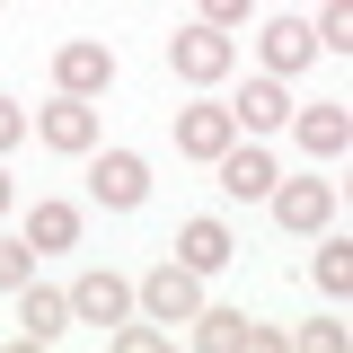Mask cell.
I'll use <instances>...</instances> for the list:
<instances>
[{
	"mask_svg": "<svg viewBox=\"0 0 353 353\" xmlns=\"http://www.w3.org/2000/svg\"><path fill=\"white\" fill-rule=\"evenodd\" d=\"M309 36H318V53H353V0H327Z\"/></svg>",
	"mask_w": 353,
	"mask_h": 353,
	"instance_id": "cell-17",
	"label": "cell"
},
{
	"mask_svg": "<svg viewBox=\"0 0 353 353\" xmlns=\"http://www.w3.org/2000/svg\"><path fill=\"white\" fill-rule=\"evenodd\" d=\"M230 141H239L230 106H176V150H185V159H221Z\"/></svg>",
	"mask_w": 353,
	"mask_h": 353,
	"instance_id": "cell-13",
	"label": "cell"
},
{
	"mask_svg": "<svg viewBox=\"0 0 353 353\" xmlns=\"http://www.w3.org/2000/svg\"><path fill=\"white\" fill-rule=\"evenodd\" d=\"M194 18H212V27H239V18H248V0H194Z\"/></svg>",
	"mask_w": 353,
	"mask_h": 353,
	"instance_id": "cell-23",
	"label": "cell"
},
{
	"mask_svg": "<svg viewBox=\"0 0 353 353\" xmlns=\"http://www.w3.org/2000/svg\"><path fill=\"white\" fill-rule=\"evenodd\" d=\"M132 301L150 309V318H168V327H185V318H194V309H203V274H194V265H150V274H141V283H132Z\"/></svg>",
	"mask_w": 353,
	"mask_h": 353,
	"instance_id": "cell-4",
	"label": "cell"
},
{
	"mask_svg": "<svg viewBox=\"0 0 353 353\" xmlns=\"http://www.w3.org/2000/svg\"><path fill=\"white\" fill-rule=\"evenodd\" d=\"M168 71L185 88H221L230 71H239V27H212V18L176 27V36H168Z\"/></svg>",
	"mask_w": 353,
	"mask_h": 353,
	"instance_id": "cell-1",
	"label": "cell"
},
{
	"mask_svg": "<svg viewBox=\"0 0 353 353\" xmlns=\"http://www.w3.org/2000/svg\"><path fill=\"white\" fill-rule=\"evenodd\" d=\"M27 132H36L44 150H62V159H88L97 150V97H53V106L27 115Z\"/></svg>",
	"mask_w": 353,
	"mask_h": 353,
	"instance_id": "cell-3",
	"label": "cell"
},
{
	"mask_svg": "<svg viewBox=\"0 0 353 353\" xmlns=\"http://www.w3.org/2000/svg\"><path fill=\"white\" fill-rule=\"evenodd\" d=\"M256 62L274 71V80L309 71V62H318V36H309V18H265V27H256Z\"/></svg>",
	"mask_w": 353,
	"mask_h": 353,
	"instance_id": "cell-9",
	"label": "cell"
},
{
	"mask_svg": "<svg viewBox=\"0 0 353 353\" xmlns=\"http://www.w3.org/2000/svg\"><path fill=\"white\" fill-rule=\"evenodd\" d=\"M18 283H36V248L27 239H0V292H18Z\"/></svg>",
	"mask_w": 353,
	"mask_h": 353,
	"instance_id": "cell-19",
	"label": "cell"
},
{
	"mask_svg": "<svg viewBox=\"0 0 353 353\" xmlns=\"http://www.w3.org/2000/svg\"><path fill=\"white\" fill-rule=\"evenodd\" d=\"M212 168H221V194H239V203H265V194H274V176H283L265 141H230Z\"/></svg>",
	"mask_w": 353,
	"mask_h": 353,
	"instance_id": "cell-7",
	"label": "cell"
},
{
	"mask_svg": "<svg viewBox=\"0 0 353 353\" xmlns=\"http://www.w3.org/2000/svg\"><path fill=\"white\" fill-rule=\"evenodd\" d=\"M53 88H62V97H106V88H115V53L97 36L53 44Z\"/></svg>",
	"mask_w": 353,
	"mask_h": 353,
	"instance_id": "cell-6",
	"label": "cell"
},
{
	"mask_svg": "<svg viewBox=\"0 0 353 353\" xmlns=\"http://www.w3.org/2000/svg\"><path fill=\"white\" fill-rule=\"evenodd\" d=\"M9 194H18V185H9V168H0V212H9Z\"/></svg>",
	"mask_w": 353,
	"mask_h": 353,
	"instance_id": "cell-24",
	"label": "cell"
},
{
	"mask_svg": "<svg viewBox=\"0 0 353 353\" xmlns=\"http://www.w3.org/2000/svg\"><path fill=\"white\" fill-rule=\"evenodd\" d=\"M318 292H327V301H345V292H353V248H336V239L318 248Z\"/></svg>",
	"mask_w": 353,
	"mask_h": 353,
	"instance_id": "cell-18",
	"label": "cell"
},
{
	"mask_svg": "<svg viewBox=\"0 0 353 353\" xmlns=\"http://www.w3.org/2000/svg\"><path fill=\"white\" fill-rule=\"evenodd\" d=\"M27 248H36V256L80 248V203H36V212H27Z\"/></svg>",
	"mask_w": 353,
	"mask_h": 353,
	"instance_id": "cell-15",
	"label": "cell"
},
{
	"mask_svg": "<svg viewBox=\"0 0 353 353\" xmlns=\"http://www.w3.org/2000/svg\"><path fill=\"white\" fill-rule=\"evenodd\" d=\"M185 327H194V345H203V353H248V336H256L248 309H194Z\"/></svg>",
	"mask_w": 353,
	"mask_h": 353,
	"instance_id": "cell-14",
	"label": "cell"
},
{
	"mask_svg": "<svg viewBox=\"0 0 353 353\" xmlns=\"http://www.w3.org/2000/svg\"><path fill=\"white\" fill-rule=\"evenodd\" d=\"M88 194H97L106 212H132V203L150 194V159H141V150H88Z\"/></svg>",
	"mask_w": 353,
	"mask_h": 353,
	"instance_id": "cell-5",
	"label": "cell"
},
{
	"mask_svg": "<svg viewBox=\"0 0 353 353\" xmlns=\"http://www.w3.org/2000/svg\"><path fill=\"white\" fill-rule=\"evenodd\" d=\"M18 141H27V106H18V97H0V150H18Z\"/></svg>",
	"mask_w": 353,
	"mask_h": 353,
	"instance_id": "cell-22",
	"label": "cell"
},
{
	"mask_svg": "<svg viewBox=\"0 0 353 353\" xmlns=\"http://www.w3.org/2000/svg\"><path fill=\"white\" fill-rule=\"evenodd\" d=\"M176 265L221 274V265H230V230H221V221H185V230H176Z\"/></svg>",
	"mask_w": 353,
	"mask_h": 353,
	"instance_id": "cell-16",
	"label": "cell"
},
{
	"mask_svg": "<svg viewBox=\"0 0 353 353\" xmlns=\"http://www.w3.org/2000/svg\"><path fill=\"white\" fill-rule=\"evenodd\" d=\"M230 124H239V132H283V124H292V88L274 80V71H256V80L230 97Z\"/></svg>",
	"mask_w": 353,
	"mask_h": 353,
	"instance_id": "cell-11",
	"label": "cell"
},
{
	"mask_svg": "<svg viewBox=\"0 0 353 353\" xmlns=\"http://www.w3.org/2000/svg\"><path fill=\"white\" fill-rule=\"evenodd\" d=\"M106 336H115V353H159L168 327H132V318H124V327H106Z\"/></svg>",
	"mask_w": 353,
	"mask_h": 353,
	"instance_id": "cell-21",
	"label": "cell"
},
{
	"mask_svg": "<svg viewBox=\"0 0 353 353\" xmlns=\"http://www.w3.org/2000/svg\"><path fill=\"white\" fill-rule=\"evenodd\" d=\"M292 345L301 353H345V318H309V327H292Z\"/></svg>",
	"mask_w": 353,
	"mask_h": 353,
	"instance_id": "cell-20",
	"label": "cell"
},
{
	"mask_svg": "<svg viewBox=\"0 0 353 353\" xmlns=\"http://www.w3.org/2000/svg\"><path fill=\"white\" fill-rule=\"evenodd\" d=\"M62 327H71V292L18 283V345H62Z\"/></svg>",
	"mask_w": 353,
	"mask_h": 353,
	"instance_id": "cell-12",
	"label": "cell"
},
{
	"mask_svg": "<svg viewBox=\"0 0 353 353\" xmlns=\"http://www.w3.org/2000/svg\"><path fill=\"white\" fill-rule=\"evenodd\" d=\"M71 318H88V327H124V318H132V283L106 274V265H88L80 283H71Z\"/></svg>",
	"mask_w": 353,
	"mask_h": 353,
	"instance_id": "cell-8",
	"label": "cell"
},
{
	"mask_svg": "<svg viewBox=\"0 0 353 353\" xmlns=\"http://www.w3.org/2000/svg\"><path fill=\"white\" fill-rule=\"evenodd\" d=\"M292 132H301V150H309V159H345L353 115H345V97H318V106H292Z\"/></svg>",
	"mask_w": 353,
	"mask_h": 353,
	"instance_id": "cell-10",
	"label": "cell"
},
{
	"mask_svg": "<svg viewBox=\"0 0 353 353\" xmlns=\"http://www.w3.org/2000/svg\"><path fill=\"white\" fill-rule=\"evenodd\" d=\"M265 203H274V221H283L292 239H327V230H336V185H327V176H274Z\"/></svg>",
	"mask_w": 353,
	"mask_h": 353,
	"instance_id": "cell-2",
	"label": "cell"
}]
</instances>
